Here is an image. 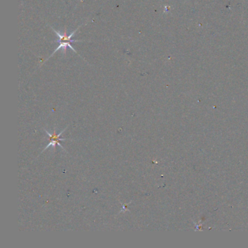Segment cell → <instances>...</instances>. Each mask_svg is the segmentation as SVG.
<instances>
[{
  "label": "cell",
  "mask_w": 248,
  "mask_h": 248,
  "mask_svg": "<svg viewBox=\"0 0 248 248\" xmlns=\"http://www.w3.org/2000/svg\"><path fill=\"white\" fill-rule=\"evenodd\" d=\"M53 31L55 32L56 35H57V37L58 38V40H56L55 42H59V43H60V45L58 46V48H56L55 50L54 53H53V55H54L55 53L56 52L58 51V50H61V49L63 50V53H64V54H65V53H66L67 47H68V48H71V50H73L74 52H76V53H77L76 50L74 49V48H73V47L71 46V43H72V42H82V41H78V40H76V39H71V37L74 36V33H75L76 31H77V30L74 31L73 32H71V33H70V34H68V35H67L66 31H65L64 33H60V31H58L55 29H53ZM53 55H52L51 56H53Z\"/></svg>",
  "instance_id": "6da1fadb"
},
{
  "label": "cell",
  "mask_w": 248,
  "mask_h": 248,
  "mask_svg": "<svg viewBox=\"0 0 248 248\" xmlns=\"http://www.w3.org/2000/svg\"><path fill=\"white\" fill-rule=\"evenodd\" d=\"M64 131H65V129H64V130H62V131L60 132V133H58V134H53H53H50L49 132L47 131V130H45V132H46V133L48 134V135L50 136V143L49 144H48V146H47L46 147H45V149H44V150H45V149H47L48 148H49L50 146L55 147V145H58L59 146L61 147L62 149H63V147L61 145H60V143H59V141H65V140H66V139H62V138H60V135H61V134L63 133V132H64Z\"/></svg>",
  "instance_id": "7a4b0ae2"
}]
</instances>
